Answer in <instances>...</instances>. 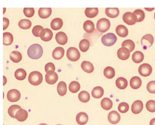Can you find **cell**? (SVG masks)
Instances as JSON below:
<instances>
[{"label": "cell", "instance_id": "1", "mask_svg": "<svg viewBox=\"0 0 155 125\" xmlns=\"http://www.w3.org/2000/svg\"><path fill=\"white\" fill-rule=\"evenodd\" d=\"M43 53L42 47L39 44L32 45L28 50V55L32 59H39Z\"/></svg>", "mask_w": 155, "mask_h": 125}, {"label": "cell", "instance_id": "40", "mask_svg": "<svg viewBox=\"0 0 155 125\" xmlns=\"http://www.w3.org/2000/svg\"><path fill=\"white\" fill-rule=\"evenodd\" d=\"M133 14L135 15L136 18H137V22H140L143 21V19H145V14L142 9H136L135 11H134Z\"/></svg>", "mask_w": 155, "mask_h": 125}, {"label": "cell", "instance_id": "11", "mask_svg": "<svg viewBox=\"0 0 155 125\" xmlns=\"http://www.w3.org/2000/svg\"><path fill=\"white\" fill-rule=\"evenodd\" d=\"M121 119V117L120 114L115 110H113L110 112L108 115V120L110 123L113 125H116L118 123Z\"/></svg>", "mask_w": 155, "mask_h": 125}, {"label": "cell", "instance_id": "5", "mask_svg": "<svg viewBox=\"0 0 155 125\" xmlns=\"http://www.w3.org/2000/svg\"><path fill=\"white\" fill-rule=\"evenodd\" d=\"M67 57L71 62H77L80 59L81 54L77 48L70 47L67 50Z\"/></svg>", "mask_w": 155, "mask_h": 125}, {"label": "cell", "instance_id": "39", "mask_svg": "<svg viewBox=\"0 0 155 125\" xmlns=\"http://www.w3.org/2000/svg\"><path fill=\"white\" fill-rule=\"evenodd\" d=\"M22 109V108L18 105H14L11 106L9 109H8V112L9 115L11 117H13V118H15V115L16 112H18V110Z\"/></svg>", "mask_w": 155, "mask_h": 125}, {"label": "cell", "instance_id": "32", "mask_svg": "<svg viewBox=\"0 0 155 125\" xmlns=\"http://www.w3.org/2000/svg\"><path fill=\"white\" fill-rule=\"evenodd\" d=\"M9 57L13 62H19L21 61L22 59V55L18 51H14L11 53Z\"/></svg>", "mask_w": 155, "mask_h": 125}, {"label": "cell", "instance_id": "24", "mask_svg": "<svg viewBox=\"0 0 155 125\" xmlns=\"http://www.w3.org/2000/svg\"><path fill=\"white\" fill-rule=\"evenodd\" d=\"M105 12L106 15L109 16V18H114L118 16L120 11L117 8H107L106 9Z\"/></svg>", "mask_w": 155, "mask_h": 125}, {"label": "cell", "instance_id": "4", "mask_svg": "<svg viewBox=\"0 0 155 125\" xmlns=\"http://www.w3.org/2000/svg\"><path fill=\"white\" fill-rule=\"evenodd\" d=\"M110 25L111 24L109 19L104 18L97 21L96 28L98 31L101 32V33H104L109 30Z\"/></svg>", "mask_w": 155, "mask_h": 125}, {"label": "cell", "instance_id": "3", "mask_svg": "<svg viewBox=\"0 0 155 125\" xmlns=\"http://www.w3.org/2000/svg\"><path fill=\"white\" fill-rule=\"evenodd\" d=\"M117 38L113 33L104 35L101 38V42L106 46H111L116 43Z\"/></svg>", "mask_w": 155, "mask_h": 125}, {"label": "cell", "instance_id": "12", "mask_svg": "<svg viewBox=\"0 0 155 125\" xmlns=\"http://www.w3.org/2000/svg\"><path fill=\"white\" fill-rule=\"evenodd\" d=\"M53 32L51 31L48 28H45L40 33V38L45 41V42H48L53 38Z\"/></svg>", "mask_w": 155, "mask_h": 125}, {"label": "cell", "instance_id": "26", "mask_svg": "<svg viewBox=\"0 0 155 125\" xmlns=\"http://www.w3.org/2000/svg\"><path fill=\"white\" fill-rule=\"evenodd\" d=\"M101 106L106 110H109L113 107V102L109 98H104L101 101Z\"/></svg>", "mask_w": 155, "mask_h": 125}, {"label": "cell", "instance_id": "23", "mask_svg": "<svg viewBox=\"0 0 155 125\" xmlns=\"http://www.w3.org/2000/svg\"><path fill=\"white\" fill-rule=\"evenodd\" d=\"M14 40L13 35L9 32H4L3 33V44L5 46L11 45Z\"/></svg>", "mask_w": 155, "mask_h": 125}, {"label": "cell", "instance_id": "21", "mask_svg": "<svg viewBox=\"0 0 155 125\" xmlns=\"http://www.w3.org/2000/svg\"><path fill=\"white\" fill-rule=\"evenodd\" d=\"M64 49L61 47H57L53 52V57L55 60L61 59L64 55Z\"/></svg>", "mask_w": 155, "mask_h": 125}, {"label": "cell", "instance_id": "13", "mask_svg": "<svg viewBox=\"0 0 155 125\" xmlns=\"http://www.w3.org/2000/svg\"><path fill=\"white\" fill-rule=\"evenodd\" d=\"M117 56L120 60H126L130 56V52L127 48L121 47L117 52Z\"/></svg>", "mask_w": 155, "mask_h": 125}, {"label": "cell", "instance_id": "17", "mask_svg": "<svg viewBox=\"0 0 155 125\" xmlns=\"http://www.w3.org/2000/svg\"><path fill=\"white\" fill-rule=\"evenodd\" d=\"M116 31L117 34L121 38H125L128 35V30L127 28L123 25H118L116 29Z\"/></svg>", "mask_w": 155, "mask_h": 125}, {"label": "cell", "instance_id": "45", "mask_svg": "<svg viewBox=\"0 0 155 125\" xmlns=\"http://www.w3.org/2000/svg\"><path fill=\"white\" fill-rule=\"evenodd\" d=\"M43 28L40 25H36L34 26V28L32 29V33L36 37H40V33L41 31L43 30Z\"/></svg>", "mask_w": 155, "mask_h": 125}, {"label": "cell", "instance_id": "42", "mask_svg": "<svg viewBox=\"0 0 155 125\" xmlns=\"http://www.w3.org/2000/svg\"><path fill=\"white\" fill-rule=\"evenodd\" d=\"M81 88V86L77 81H72L69 85V90L72 93H77Z\"/></svg>", "mask_w": 155, "mask_h": 125}, {"label": "cell", "instance_id": "43", "mask_svg": "<svg viewBox=\"0 0 155 125\" xmlns=\"http://www.w3.org/2000/svg\"><path fill=\"white\" fill-rule=\"evenodd\" d=\"M118 109L121 113H126L129 110V105L127 102H121L119 104Z\"/></svg>", "mask_w": 155, "mask_h": 125}, {"label": "cell", "instance_id": "2", "mask_svg": "<svg viewBox=\"0 0 155 125\" xmlns=\"http://www.w3.org/2000/svg\"><path fill=\"white\" fill-rule=\"evenodd\" d=\"M28 80L31 85L35 86H39L43 81V75L39 71H33L29 74Z\"/></svg>", "mask_w": 155, "mask_h": 125}, {"label": "cell", "instance_id": "19", "mask_svg": "<svg viewBox=\"0 0 155 125\" xmlns=\"http://www.w3.org/2000/svg\"><path fill=\"white\" fill-rule=\"evenodd\" d=\"M63 25V21L62 19L59 18H56L54 19L51 22V28L54 31H57L60 29Z\"/></svg>", "mask_w": 155, "mask_h": 125}, {"label": "cell", "instance_id": "48", "mask_svg": "<svg viewBox=\"0 0 155 125\" xmlns=\"http://www.w3.org/2000/svg\"><path fill=\"white\" fill-rule=\"evenodd\" d=\"M55 67L54 64L52 62H48L45 66V71L46 73H48L50 71H55Z\"/></svg>", "mask_w": 155, "mask_h": 125}, {"label": "cell", "instance_id": "16", "mask_svg": "<svg viewBox=\"0 0 155 125\" xmlns=\"http://www.w3.org/2000/svg\"><path fill=\"white\" fill-rule=\"evenodd\" d=\"M88 115L85 112H80L76 117L77 122L79 125H84L88 122Z\"/></svg>", "mask_w": 155, "mask_h": 125}, {"label": "cell", "instance_id": "9", "mask_svg": "<svg viewBox=\"0 0 155 125\" xmlns=\"http://www.w3.org/2000/svg\"><path fill=\"white\" fill-rule=\"evenodd\" d=\"M123 19L125 24L129 25H133L137 22L135 16L131 12H125L123 16Z\"/></svg>", "mask_w": 155, "mask_h": 125}, {"label": "cell", "instance_id": "47", "mask_svg": "<svg viewBox=\"0 0 155 125\" xmlns=\"http://www.w3.org/2000/svg\"><path fill=\"white\" fill-rule=\"evenodd\" d=\"M147 90L151 94H155V81H151L147 84Z\"/></svg>", "mask_w": 155, "mask_h": 125}, {"label": "cell", "instance_id": "46", "mask_svg": "<svg viewBox=\"0 0 155 125\" xmlns=\"http://www.w3.org/2000/svg\"><path fill=\"white\" fill-rule=\"evenodd\" d=\"M25 15L28 18H31L35 14V9L33 8H25L23 9Z\"/></svg>", "mask_w": 155, "mask_h": 125}, {"label": "cell", "instance_id": "38", "mask_svg": "<svg viewBox=\"0 0 155 125\" xmlns=\"http://www.w3.org/2000/svg\"><path fill=\"white\" fill-rule=\"evenodd\" d=\"M26 72L24 69H19L15 71V77L18 80H23L26 77Z\"/></svg>", "mask_w": 155, "mask_h": 125}, {"label": "cell", "instance_id": "29", "mask_svg": "<svg viewBox=\"0 0 155 125\" xmlns=\"http://www.w3.org/2000/svg\"><path fill=\"white\" fill-rule=\"evenodd\" d=\"M116 86L120 90H124L128 86V81L126 78L119 77L116 81Z\"/></svg>", "mask_w": 155, "mask_h": 125}, {"label": "cell", "instance_id": "22", "mask_svg": "<svg viewBox=\"0 0 155 125\" xmlns=\"http://www.w3.org/2000/svg\"><path fill=\"white\" fill-rule=\"evenodd\" d=\"M142 85V80L141 79L137 76L133 77L130 80V86L134 89L137 90L140 88Z\"/></svg>", "mask_w": 155, "mask_h": 125}, {"label": "cell", "instance_id": "15", "mask_svg": "<svg viewBox=\"0 0 155 125\" xmlns=\"http://www.w3.org/2000/svg\"><path fill=\"white\" fill-rule=\"evenodd\" d=\"M55 39L57 42L61 45H65L68 42V37L63 32H58L55 35Z\"/></svg>", "mask_w": 155, "mask_h": 125}, {"label": "cell", "instance_id": "28", "mask_svg": "<svg viewBox=\"0 0 155 125\" xmlns=\"http://www.w3.org/2000/svg\"><path fill=\"white\" fill-rule=\"evenodd\" d=\"M92 94L94 98L99 99L104 95V89L101 86H96L93 88Z\"/></svg>", "mask_w": 155, "mask_h": 125}, {"label": "cell", "instance_id": "35", "mask_svg": "<svg viewBox=\"0 0 155 125\" xmlns=\"http://www.w3.org/2000/svg\"><path fill=\"white\" fill-rule=\"evenodd\" d=\"M135 47V45L134 42L130 39L124 40L122 43V47L127 48V49L129 50L130 53L132 52V51L134 50Z\"/></svg>", "mask_w": 155, "mask_h": 125}, {"label": "cell", "instance_id": "51", "mask_svg": "<svg viewBox=\"0 0 155 125\" xmlns=\"http://www.w3.org/2000/svg\"><path fill=\"white\" fill-rule=\"evenodd\" d=\"M147 11H153L154 10V8H151V9H148L147 8H145Z\"/></svg>", "mask_w": 155, "mask_h": 125}, {"label": "cell", "instance_id": "53", "mask_svg": "<svg viewBox=\"0 0 155 125\" xmlns=\"http://www.w3.org/2000/svg\"><path fill=\"white\" fill-rule=\"evenodd\" d=\"M47 125V124H46V123H41V124H40V125Z\"/></svg>", "mask_w": 155, "mask_h": 125}, {"label": "cell", "instance_id": "41", "mask_svg": "<svg viewBox=\"0 0 155 125\" xmlns=\"http://www.w3.org/2000/svg\"><path fill=\"white\" fill-rule=\"evenodd\" d=\"M18 25L20 27V28L22 29H28L31 27V21L26 19H22L19 22Z\"/></svg>", "mask_w": 155, "mask_h": 125}, {"label": "cell", "instance_id": "6", "mask_svg": "<svg viewBox=\"0 0 155 125\" xmlns=\"http://www.w3.org/2000/svg\"><path fill=\"white\" fill-rule=\"evenodd\" d=\"M154 42V38L150 34H147L143 36L141 39V45L143 49L146 50L148 48L151 47Z\"/></svg>", "mask_w": 155, "mask_h": 125}, {"label": "cell", "instance_id": "25", "mask_svg": "<svg viewBox=\"0 0 155 125\" xmlns=\"http://www.w3.org/2000/svg\"><path fill=\"white\" fill-rule=\"evenodd\" d=\"M57 90L58 94L60 96H64L67 93V84L64 81L60 82L57 86Z\"/></svg>", "mask_w": 155, "mask_h": 125}, {"label": "cell", "instance_id": "20", "mask_svg": "<svg viewBox=\"0 0 155 125\" xmlns=\"http://www.w3.org/2000/svg\"><path fill=\"white\" fill-rule=\"evenodd\" d=\"M51 12H52L51 8H41L39 9L38 14L40 18L43 19H46L51 15Z\"/></svg>", "mask_w": 155, "mask_h": 125}, {"label": "cell", "instance_id": "18", "mask_svg": "<svg viewBox=\"0 0 155 125\" xmlns=\"http://www.w3.org/2000/svg\"><path fill=\"white\" fill-rule=\"evenodd\" d=\"M28 117V113L26 110L21 109L16 112L15 118L19 122H23Z\"/></svg>", "mask_w": 155, "mask_h": 125}, {"label": "cell", "instance_id": "49", "mask_svg": "<svg viewBox=\"0 0 155 125\" xmlns=\"http://www.w3.org/2000/svg\"><path fill=\"white\" fill-rule=\"evenodd\" d=\"M9 24V21L8 18L4 17L3 18V29L5 30L8 28V25Z\"/></svg>", "mask_w": 155, "mask_h": 125}, {"label": "cell", "instance_id": "55", "mask_svg": "<svg viewBox=\"0 0 155 125\" xmlns=\"http://www.w3.org/2000/svg\"></svg>", "mask_w": 155, "mask_h": 125}, {"label": "cell", "instance_id": "34", "mask_svg": "<svg viewBox=\"0 0 155 125\" xmlns=\"http://www.w3.org/2000/svg\"><path fill=\"white\" fill-rule=\"evenodd\" d=\"M104 76L107 78L109 79H111L113 78L115 76L116 73L114 69L111 67H107L106 68H105V69L104 70Z\"/></svg>", "mask_w": 155, "mask_h": 125}, {"label": "cell", "instance_id": "14", "mask_svg": "<svg viewBox=\"0 0 155 125\" xmlns=\"http://www.w3.org/2000/svg\"><path fill=\"white\" fill-rule=\"evenodd\" d=\"M143 108V102L137 100L134 102L131 106V111L132 113L134 114H138L141 112V111Z\"/></svg>", "mask_w": 155, "mask_h": 125}, {"label": "cell", "instance_id": "37", "mask_svg": "<svg viewBox=\"0 0 155 125\" xmlns=\"http://www.w3.org/2000/svg\"><path fill=\"white\" fill-rule=\"evenodd\" d=\"M90 47V42L87 39H82L79 43V49L82 52H86Z\"/></svg>", "mask_w": 155, "mask_h": 125}, {"label": "cell", "instance_id": "27", "mask_svg": "<svg viewBox=\"0 0 155 125\" xmlns=\"http://www.w3.org/2000/svg\"><path fill=\"white\" fill-rule=\"evenodd\" d=\"M81 68L87 73H91L94 71L93 65L89 62L84 61L81 64Z\"/></svg>", "mask_w": 155, "mask_h": 125}, {"label": "cell", "instance_id": "36", "mask_svg": "<svg viewBox=\"0 0 155 125\" xmlns=\"http://www.w3.org/2000/svg\"><path fill=\"white\" fill-rule=\"evenodd\" d=\"M78 98L80 101L86 103L89 101L91 96L89 93L85 91H82L78 95Z\"/></svg>", "mask_w": 155, "mask_h": 125}, {"label": "cell", "instance_id": "30", "mask_svg": "<svg viewBox=\"0 0 155 125\" xmlns=\"http://www.w3.org/2000/svg\"><path fill=\"white\" fill-rule=\"evenodd\" d=\"M133 62L135 63H140L142 62L144 59L143 53L140 51H137L133 53L132 56Z\"/></svg>", "mask_w": 155, "mask_h": 125}, {"label": "cell", "instance_id": "52", "mask_svg": "<svg viewBox=\"0 0 155 125\" xmlns=\"http://www.w3.org/2000/svg\"><path fill=\"white\" fill-rule=\"evenodd\" d=\"M4 86H5V83H7V79L5 78V76H4Z\"/></svg>", "mask_w": 155, "mask_h": 125}, {"label": "cell", "instance_id": "7", "mask_svg": "<svg viewBox=\"0 0 155 125\" xmlns=\"http://www.w3.org/2000/svg\"><path fill=\"white\" fill-rule=\"evenodd\" d=\"M138 72L140 76L143 77H148L152 74V66L147 63L142 64L140 66L138 69Z\"/></svg>", "mask_w": 155, "mask_h": 125}, {"label": "cell", "instance_id": "33", "mask_svg": "<svg viewBox=\"0 0 155 125\" xmlns=\"http://www.w3.org/2000/svg\"><path fill=\"white\" fill-rule=\"evenodd\" d=\"M84 29L88 33H91L94 31V24L91 21H86L84 24Z\"/></svg>", "mask_w": 155, "mask_h": 125}, {"label": "cell", "instance_id": "50", "mask_svg": "<svg viewBox=\"0 0 155 125\" xmlns=\"http://www.w3.org/2000/svg\"><path fill=\"white\" fill-rule=\"evenodd\" d=\"M150 125H155V118L152 119L150 122Z\"/></svg>", "mask_w": 155, "mask_h": 125}, {"label": "cell", "instance_id": "54", "mask_svg": "<svg viewBox=\"0 0 155 125\" xmlns=\"http://www.w3.org/2000/svg\"><path fill=\"white\" fill-rule=\"evenodd\" d=\"M154 17H155V14H154Z\"/></svg>", "mask_w": 155, "mask_h": 125}, {"label": "cell", "instance_id": "8", "mask_svg": "<svg viewBox=\"0 0 155 125\" xmlns=\"http://www.w3.org/2000/svg\"><path fill=\"white\" fill-rule=\"evenodd\" d=\"M21 96L20 92L15 89H12L9 91L7 95L8 101L11 102L18 101L21 98Z\"/></svg>", "mask_w": 155, "mask_h": 125}, {"label": "cell", "instance_id": "31", "mask_svg": "<svg viewBox=\"0 0 155 125\" xmlns=\"http://www.w3.org/2000/svg\"><path fill=\"white\" fill-rule=\"evenodd\" d=\"M99 9L97 8H87L85 9V15L89 18H93L98 15Z\"/></svg>", "mask_w": 155, "mask_h": 125}, {"label": "cell", "instance_id": "10", "mask_svg": "<svg viewBox=\"0 0 155 125\" xmlns=\"http://www.w3.org/2000/svg\"><path fill=\"white\" fill-rule=\"evenodd\" d=\"M58 79V74L55 72L54 71H50L47 73L46 74V81L47 83L48 84H54L57 83Z\"/></svg>", "mask_w": 155, "mask_h": 125}, {"label": "cell", "instance_id": "44", "mask_svg": "<svg viewBox=\"0 0 155 125\" xmlns=\"http://www.w3.org/2000/svg\"><path fill=\"white\" fill-rule=\"evenodd\" d=\"M147 110L150 112H155V101L154 100H149L146 103Z\"/></svg>", "mask_w": 155, "mask_h": 125}]
</instances>
